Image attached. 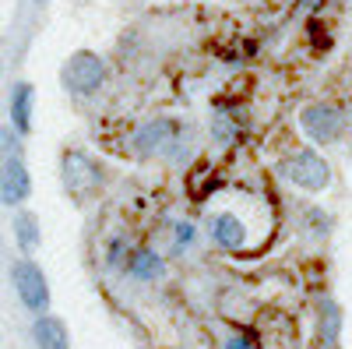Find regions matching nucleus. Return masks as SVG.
<instances>
[{"mask_svg":"<svg viewBox=\"0 0 352 349\" xmlns=\"http://www.w3.org/2000/svg\"><path fill=\"white\" fill-rule=\"evenodd\" d=\"M226 349H257V342H254V335H229Z\"/></svg>","mask_w":352,"mask_h":349,"instance_id":"obj_17","label":"nucleus"},{"mask_svg":"<svg viewBox=\"0 0 352 349\" xmlns=\"http://www.w3.org/2000/svg\"><path fill=\"white\" fill-rule=\"evenodd\" d=\"M212 240L222 247V251H243L247 240H250V229L247 222L236 215V212H215L212 215Z\"/></svg>","mask_w":352,"mask_h":349,"instance_id":"obj_8","label":"nucleus"},{"mask_svg":"<svg viewBox=\"0 0 352 349\" xmlns=\"http://www.w3.org/2000/svg\"><path fill=\"white\" fill-rule=\"evenodd\" d=\"M36 4H46V0H36Z\"/></svg>","mask_w":352,"mask_h":349,"instance_id":"obj_19","label":"nucleus"},{"mask_svg":"<svg viewBox=\"0 0 352 349\" xmlns=\"http://www.w3.org/2000/svg\"><path fill=\"white\" fill-rule=\"evenodd\" d=\"M32 103H36V89L28 81H18L11 89V127L18 134H32Z\"/></svg>","mask_w":352,"mask_h":349,"instance_id":"obj_9","label":"nucleus"},{"mask_svg":"<svg viewBox=\"0 0 352 349\" xmlns=\"http://www.w3.org/2000/svg\"><path fill=\"white\" fill-rule=\"evenodd\" d=\"M60 177H64V187L74 194V198H85V194H96L99 184H102V169L81 156V152H67L64 162H60Z\"/></svg>","mask_w":352,"mask_h":349,"instance_id":"obj_7","label":"nucleus"},{"mask_svg":"<svg viewBox=\"0 0 352 349\" xmlns=\"http://www.w3.org/2000/svg\"><path fill=\"white\" fill-rule=\"evenodd\" d=\"M60 81H64V89L78 99H88V96H96L102 89V81H106V64L99 61L96 53H74L71 61L60 67Z\"/></svg>","mask_w":352,"mask_h":349,"instance_id":"obj_2","label":"nucleus"},{"mask_svg":"<svg viewBox=\"0 0 352 349\" xmlns=\"http://www.w3.org/2000/svg\"><path fill=\"white\" fill-rule=\"evenodd\" d=\"M194 237H197V229H194V226H190L187 219L173 222V247H176V251H184V247H187V244H190Z\"/></svg>","mask_w":352,"mask_h":349,"instance_id":"obj_15","label":"nucleus"},{"mask_svg":"<svg viewBox=\"0 0 352 349\" xmlns=\"http://www.w3.org/2000/svg\"><path fill=\"white\" fill-rule=\"evenodd\" d=\"M134 152L141 159L169 156V159H187L190 152V134L176 116H155L134 134Z\"/></svg>","mask_w":352,"mask_h":349,"instance_id":"obj_1","label":"nucleus"},{"mask_svg":"<svg viewBox=\"0 0 352 349\" xmlns=\"http://www.w3.org/2000/svg\"><path fill=\"white\" fill-rule=\"evenodd\" d=\"M278 169H282V177H285L289 184H296V187H303V191H324L328 180H331L328 162L320 159L314 149H300V152L285 156Z\"/></svg>","mask_w":352,"mask_h":349,"instance_id":"obj_4","label":"nucleus"},{"mask_svg":"<svg viewBox=\"0 0 352 349\" xmlns=\"http://www.w3.org/2000/svg\"><path fill=\"white\" fill-rule=\"evenodd\" d=\"M300 127L314 145H331V141H338V134L345 127V113L338 106L317 103V106H307L300 113Z\"/></svg>","mask_w":352,"mask_h":349,"instance_id":"obj_5","label":"nucleus"},{"mask_svg":"<svg viewBox=\"0 0 352 349\" xmlns=\"http://www.w3.org/2000/svg\"><path fill=\"white\" fill-rule=\"evenodd\" d=\"M212 134H215L219 145H232L243 134V120L232 113V106H215V113H212Z\"/></svg>","mask_w":352,"mask_h":349,"instance_id":"obj_12","label":"nucleus"},{"mask_svg":"<svg viewBox=\"0 0 352 349\" xmlns=\"http://www.w3.org/2000/svg\"><path fill=\"white\" fill-rule=\"evenodd\" d=\"M21 138L14 127L4 131V205L18 209L21 201L28 198V191H32V180H28V169H25V159H21Z\"/></svg>","mask_w":352,"mask_h":349,"instance_id":"obj_3","label":"nucleus"},{"mask_svg":"<svg viewBox=\"0 0 352 349\" xmlns=\"http://www.w3.org/2000/svg\"><path fill=\"white\" fill-rule=\"evenodd\" d=\"M14 240L25 254H32L39 247V219L32 212H18L14 215Z\"/></svg>","mask_w":352,"mask_h":349,"instance_id":"obj_13","label":"nucleus"},{"mask_svg":"<svg viewBox=\"0 0 352 349\" xmlns=\"http://www.w3.org/2000/svg\"><path fill=\"white\" fill-rule=\"evenodd\" d=\"M11 282H14V293L28 310H46L50 307V286L39 265L32 261H14L11 265Z\"/></svg>","mask_w":352,"mask_h":349,"instance_id":"obj_6","label":"nucleus"},{"mask_svg":"<svg viewBox=\"0 0 352 349\" xmlns=\"http://www.w3.org/2000/svg\"><path fill=\"white\" fill-rule=\"evenodd\" d=\"M338 332H342V310L331 300H320V342H324V349L338 346Z\"/></svg>","mask_w":352,"mask_h":349,"instance_id":"obj_14","label":"nucleus"},{"mask_svg":"<svg viewBox=\"0 0 352 349\" xmlns=\"http://www.w3.org/2000/svg\"><path fill=\"white\" fill-rule=\"evenodd\" d=\"M127 275L131 279H138V282H152V279H159L162 275V268H166V261L152 251V247H138L131 257H127Z\"/></svg>","mask_w":352,"mask_h":349,"instance_id":"obj_10","label":"nucleus"},{"mask_svg":"<svg viewBox=\"0 0 352 349\" xmlns=\"http://www.w3.org/2000/svg\"><path fill=\"white\" fill-rule=\"evenodd\" d=\"M300 4H303V8L310 11V8H320V0H300Z\"/></svg>","mask_w":352,"mask_h":349,"instance_id":"obj_18","label":"nucleus"},{"mask_svg":"<svg viewBox=\"0 0 352 349\" xmlns=\"http://www.w3.org/2000/svg\"><path fill=\"white\" fill-rule=\"evenodd\" d=\"M106 265H109V268H120V265H127V244H124V237H113V240H109Z\"/></svg>","mask_w":352,"mask_h":349,"instance_id":"obj_16","label":"nucleus"},{"mask_svg":"<svg viewBox=\"0 0 352 349\" xmlns=\"http://www.w3.org/2000/svg\"><path fill=\"white\" fill-rule=\"evenodd\" d=\"M32 339L39 349H71L67 342V328L60 317H39V321L32 325Z\"/></svg>","mask_w":352,"mask_h":349,"instance_id":"obj_11","label":"nucleus"}]
</instances>
